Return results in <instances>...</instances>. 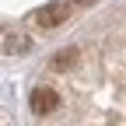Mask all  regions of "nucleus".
<instances>
[{
    "label": "nucleus",
    "mask_w": 126,
    "mask_h": 126,
    "mask_svg": "<svg viewBox=\"0 0 126 126\" xmlns=\"http://www.w3.org/2000/svg\"><path fill=\"white\" fill-rule=\"evenodd\" d=\"M63 18H67V4H63V0H56V4H46V7L35 11V21H39L42 28H56Z\"/></svg>",
    "instance_id": "f257e3e1"
},
{
    "label": "nucleus",
    "mask_w": 126,
    "mask_h": 126,
    "mask_svg": "<svg viewBox=\"0 0 126 126\" xmlns=\"http://www.w3.org/2000/svg\"><path fill=\"white\" fill-rule=\"evenodd\" d=\"M56 105H60V94L53 88H35V91H32V112L46 116V112H53Z\"/></svg>",
    "instance_id": "f03ea898"
},
{
    "label": "nucleus",
    "mask_w": 126,
    "mask_h": 126,
    "mask_svg": "<svg viewBox=\"0 0 126 126\" xmlns=\"http://www.w3.org/2000/svg\"><path fill=\"white\" fill-rule=\"evenodd\" d=\"M74 63H77V49H63V53L53 56V67H56V70H70Z\"/></svg>",
    "instance_id": "7ed1b4c3"
},
{
    "label": "nucleus",
    "mask_w": 126,
    "mask_h": 126,
    "mask_svg": "<svg viewBox=\"0 0 126 126\" xmlns=\"http://www.w3.org/2000/svg\"><path fill=\"white\" fill-rule=\"evenodd\" d=\"M28 35H7V42H4V49L7 53H28Z\"/></svg>",
    "instance_id": "20e7f679"
},
{
    "label": "nucleus",
    "mask_w": 126,
    "mask_h": 126,
    "mask_svg": "<svg viewBox=\"0 0 126 126\" xmlns=\"http://www.w3.org/2000/svg\"><path fill=\"white\" fill-rule=\"evenodd\" d=\"M74 4H81V7H88V4H94V0H74Z\"/></svg>",
    "instance_id": "39448f33"
}]
</instances>
